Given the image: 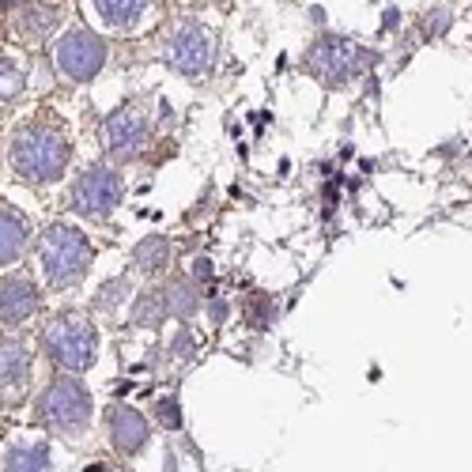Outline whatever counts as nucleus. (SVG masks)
<instances>
[{"label":"nucleus","mask_w":472,"mask_h":472,"mask_svg":"<svg viewBox=\"0 0 472 472\" xmlns=\"http://www.w3.org/2000/svg\"><path fill=\"white\" fill-rule=\"evenodd\" d=\"M42 412V423H50L53 431H80L87 427L91 419V397L87 389L80 382H72V378H61V382H53L50 389H45V397L38 404Z\"/></svg>","instance_id":"nucleus-1"},{"label":"nucleus","mask_w":472,"mask_h":472,"mask_svg":"<svg viewBox=\"0 0 472 472\" xmlns=\"http://www.w3.org/2000/svg\"><path fill=\"white\" fill-rule=\"evenodd\" d=\"M45 264H50V280L53 283H69L84 273L87 264V242L69 227H57L45 242Z\"/></svg>","instance_id":"nucleus-2"},{"label":"nucleus","mask_w":472,"mask_h":472,"mask_svg":"<svg viewBox=\"0 0 472 472\" xmlns=\"http://www.w3.org/2000/svg\"><path fill=\"white\" fill-rule=\"evenodd\" d=\"M50 348L57 363H65L69 370H84L94 359V329L69 318L50 333Z\"/></svg>","instance_id":"nucleus-3"},{"label":"nucleus","mask_w":472,"mask_h":472,"mask_svg":"<svg viewBox=\"0 0 472 472\" xmlns=\"http://www.w3.org/2000/svg\"><path fill=\"white\" fill-rule=\"evenodd\" d=\"M65 155H69V148H65V140H57V136H35L27 144H20V170L23 175H30V178H53L57 170H61V163H65Z\"/></svg>","instance_id":"nucleus-4"},{"label":"nucleus","mask_w":472,"mask_h":472,"mask_svg":"<svg viewBox=\"0 0 472 472\" xmlns=\"http://www.w3.org/2000/svg\"><path fill=\"white\" fill-rule=\"evenodd\" d=\"M118 197H121V185L110 170H91L76 185V208L87 216H106L118 204Z\"/></svg>","instance_id":"nucleus-5"},{"label":"nucleus","mask_w":472,"mask_h":472,"mask_svg":"<svg viewBox=\"0 0 472 472\" xmlns=\"http://www.w3.org/2000/svg\"><path fill=\"white\" fill-rule=\"evenodd\" d=\"M110 435H114L118 453L133 458V453H140L144 443H148V419L140 416L136 408L121 404V408H114V416H110Z\"/></svg>","instance_id":"nucleus-6"},{"label":"nucleus","mask_w":472,"mask_h":472,"mask_svg":"<svg viewBox=\"0 0 472 472\" xmlns=\"http://www.w3.org/2000/svg\"><path fill=\"white\" fill-rule=\"evenodd\" d=\"M208 57H212V45H208V38H204L197 27H189L185 35H178V42H175V61H178L185 72H200L204 65H208Z\"/></svg>","instance_id":"nucleus-7"},{"label":"nucleus","mask_w":472,"mask_h":472,"mask_svg":"<svg viewBox=\"0 0 472 472\" xmlns=\"http://www.w3.org/2000/svg\"><path fill=\"white\" fill-rule=\"evenodd\" d=\"M50 446L45 443H12L4 453V472H45Z\"/></svg>","instance_id":"nucleus-8"},{"label":"nucleus","mask_w":472,"mask_h":472,"mask_svg":"<svg viewBox=\"0 0 472 472\" xmlns=\"http://www.w3.org/2000/svg\"><path fill=\"white\" fill-rule=\"evenodd\" d=\"M61 65H65L72 76H91L102 65V45L94 38H72L69 53H61Z\"/></svg>","instance_id":"nucleus-9"},{"label":"nucleus","mask_w":472,"mask_h":472,"mask_svg":"<svg viewBox=\"0 0 472 472\" xmlns=\"http://www.w3.org/2000/svg\"><path fill=\"white\" fill-rule=\"evenodd\" d=\"M106 140L114 151H133L140 140H144V125H140V118H133V114H114L106 121Z\"/></svg>","instance_id":"nucleus-10"},{"label":"nucleus","mask_w":472,"mask_h":472,"mask_svg":"<svg viewBox=\"0 0 472 472\" xmlns=\"http://www.w3.org/2000/svg\"><path fill=\"white\" fill-rule=\"evenodd\" d=\"M23 367H27L23 348H0V378H4V382H20Z\"/></svg>","instance_id":"nucleus-11"},{"label":"nucleus","mask_w":472,"mask_h":472,"mask_svg":"<svg viewBox=\"0 0 472 472\" xmlns=\"http://www.w3.org/2000/svg\"><path fill=\"white\" fill-rule=\"evenodd\" d=\"M27 306H35V295L23 291L20 283H8V288H4V313H8V318H20Z\"/></svg>","instance_id":"nucleus-12"},{"label":"nucleus","mask_w":472,"mask_h":472,"mask_svg":"<svg viewBox=\"0 0 472 472\" xmlns=\"http://www.w3.org/2000/svg\"><path fill=\"white\" fill-rule=\"evenodd\" d=\"M136 257L144 269H163V257H167V242L163 239H148L144 246L136 249Z\"/></svg>","instance_id":"nucleus-13"},{"label":"nucleus","mask_w":472,"mask_h":472,"mask_svg":"<svg viewBox=\"0 0 472 472\" xmlns=\"http://www.w3.org/2000/svg\"><path fill=\"white\" fill-rule=\"evenodd\" d=\"M155 419H159L167 431H178V427H182V408H178V401L167 397V401L155 404Z\"/></svg>","instance_id":"nucleus-14"},{"label":"nucleus","mask_w":472,"mask_h":472,"mask_svg":"<svg viewBox=\"0 0 472 472\" xmlns=\"http://www.w3.org/2000/svg\"><path fill=\"white\" fill-rule=\"evenodd\" d=\"M276 318V306H273V298H264V295H254V303H249V321L254 325H269Z\"/></svg>","instance_id":"nucleus-15"},{"label":"nucleus","mask_w":472,"mask_h":472,"mask_svg":"<svg viewBox=\"0 0 472 472\" xmlns=\"http://www.w3.org/2000/svg\"><path fill=\"white\" fill-rule=\"evenodd\" d=\"M159 318H163V298L159 295L144 298V303H140V310H136V321L140 325H159Z\"/></svg>","instance_id":"nucleus-16"}]
</instances>
